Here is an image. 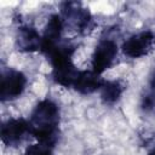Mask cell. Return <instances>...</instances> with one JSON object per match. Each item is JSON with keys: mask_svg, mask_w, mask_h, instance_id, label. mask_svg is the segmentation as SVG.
Returning a JSON list of instances; mask_svg holds the SVG:
<instances>
[{"mask_svg": "<svg viewBox=\"0 0 155 155\" xmlns=\"http://www.w3.org/2000/svg\"><path fill=\"white\" fill-rule=\"evenodd\" d=\"M117 56V45L114 40L111 39H102L93 53H92V59H91V65L92 70L97 74H102L107 69H109Z\"/></svg>", "mask_w": 155, "mask_h": 155, "instance_id": "3", "label": "cell"}, {"mask_svg": "<svg viewBox=\"0 0 155 155\" xmlns=\"http://www.w3.org/2000/svg\"><path fill=\"white\" fill-rule=\"evenodd\" d=\"M150 87H151L153 91H155V71L150 78Z\"/></svg>", "mask_w": 155, "mask_h": 155, "instance_id": "14", "label": "cell"}, {"mask_svg": "<svg viewBox=\"0 0 155 155\" xmlns=\"http://www.w3.org/2000/svg\"><path fill=\"white\" fill-rule=\"evenodd\" d=\"M16 47L22 52L41 51L42 36L39 31L30 25H22L18 28L16 36Z\"/></svg>", "mask_w": 155, "mask_h": 155, "instance_id": "7", "label": "cell"}, {"mask_svg": "<svg viewBox=\"0 0 155 155\" xmlns=\"http://www.w3.org/2000/svg\"><path fill=\"white\" fill-rule=\"evenodd\" d=\"M142 108L144 111H153L155 110V91L143 97Z\"/></svg>", "mask_w": 155, "mask_h": 155, "instance_id": "13", "label": "cell"}, {"mask_svg": "<svg viewBox=\"0 0 155 155\" xmlns=\"http://www.w3.org/2000/svg\"><path fill=\"white\" fill-rule=\"evenodd\" d=\"M29 134H31L30 124L24 119H8L1 126V140L8 147L19 145Z\"/></svg>", "mask_w": 155, "mask_h": 155, "instance_id": "5", "label": "cell"}, {"mask_svg": "<svg viewBox=\"0 0 155 155\" xmlns=\"http://www.w3.org/2000/svg\"><path fill=\"white\" fill-rule=\"evenodd\" d=\"M27 78L16 69H7L1 75V90L0 98L2 102L18 98L25 90Z\"/></svg>", "mask_w": 155, "mask_h": 155, "instance_id": "4", "label": "cell"}, {"mask_svg": "<svg viewBox=\"0 0 155 155\" xmlns=\"http://www.w3.org/2000/svg\"><path fill=\"white\" fill-rule=\"evenodd\" d=\"M62 19L64 22V25L67 24L71 29H75L76 31L84 34L87 33L93 24V18L88 8L84 7L80 2L75 1H68L62 4L61 8Z\"/></svg>", "mask_w": 155, "mask_h": 155, "instance_id": "2", "label": "cell"}, {"mask_svg": "<svg viewBox=\"0 0 155 155\" xmlns=\"http://www.w3.org/2000/svg\"><path fill=\"white\" fill-rule=\"evenodd\" d=\"M80 70L75 68L71 61L52 65V76L56 84L63 87H73Z\"/></svg>", "mask_w": 155, "mask_h": 155, "instance_id": "10", "label": "cell"}, {"mask_svg": "<svg viewBox=\"0 0 155 155\" xmlns=\"http://www.w3.org/2000/svg\"><path fill=\"white\" fill-rule=\"evenodd\" d=\"M58 105L51 99H42L35 105L30 114L29 124L31 136L38 139L39 144L51 148L58 140Z\"/></svg>", "mask_w": 155, "mask_h": 155, "instance_id": "1", "label": "cell"}, {"mask_svg": "<svg viewBox=\"0 0 155 155\" xmlns=\"http://www.w3.org/2000/svg\"><path fill=\"white\" fill-rule=\"evenodd\" d=\"M154 34L150 30H144L130 36L122 44V52L130 58H139L145 56L153 47Z\"/></svg>", "mask_w": 155, "mask_h": 155, "instance_id": "6", "label": "cell"}, {"mask_svg": "<svg viewBox=\"0 0 155 155\" xmlns=\"http://www.w3.org/2000/svg\"><path fill=\"white\" fill-rule=\"evenodd\" d=\"M64 29V22L59 15H51L47 24L45 27V31L42 34V47L41 51L44 53L48 52L52 47L61 42L62 33Z\"/></svg>", "mask_w": 155, "mask_h": 155, "instance_id": "8", "label": "cell"}, {"mask_svg": "<svg viewBox=\"0 0 155 155\" xmlns=\"http://www.w3.org/2000/svg\"><path fill=\"white\" fill-rule=\"evenodd\" d=\"M23 155H52L51 148L41 145V144H34L27 148L25 153Z\"/></svg>", "mask_w": 155, "mask_h": 155, "instance_id": "12", "label": "cell"}, {"mask_svg": "<svg viewBox=\"0 0 155 155\" xmlns=\"http://www.w3.org/2000/svg\"><path fill=\"white\" fill-rule=\"evenodd\" d=\"M148 155H155V148H154V149H153V150H151V151H150Z\"/></svg>", "mask_w": 155, "mask_h": 155, "instance_id": "15", "label": "cell"}, {"mask_svg": "<svg viewBox=\"0 0 155 155\" xmlns=\"http://www.w3.org/2000/svg\"><path fill=\"white\" fill-rule=\"evenodd\" d=\"M101 91V98L107 104L116 103L125 91V86L120 80H109L104 81Z\"/></svg>", "mask_w": 155, "mask_h": 155, "instance_id": "11", "label": "cell"}, {"mask_svg": "<svg viewBox=\"0 0 155 155\" xmlns=\"http://www.w3.org/2000/svg\"><path fill=\"white\" fill-rule=\"evenodd\" d=\"M105 80L101 78L99 74L91 70H81L74 82V88L82 94H91L97 90H101Z\"/></svg>", "mask_w": 155, "mask_h": 155, "instance_id": "9", "label": "cell"}]
</instances>
